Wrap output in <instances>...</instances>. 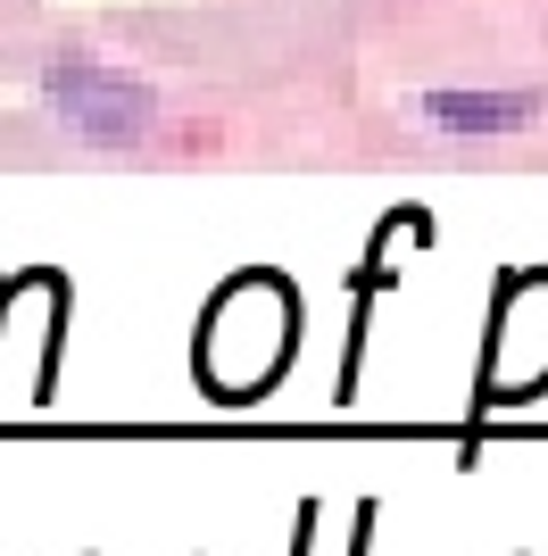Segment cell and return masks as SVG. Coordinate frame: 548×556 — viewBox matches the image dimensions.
<instances>
[{"instance_id": "obj_1", "label": "cell", "mask_w": 548, "mask_h": 556, "mask_svg": "<svg viewBox=\"0 0 548 556\" xmlns=\"http://www.w3.org/2000/svg\"><path fill=\"white\" fill-rule=\"evenodd\" d=\"M42 100H50V116H59L75 141H91V150H134V141L159 125V100L141 92L134 75L84 59V50H67V59L42 67Z\"/></svg>"}, {"instance_id": "obj_2", "label": "cell", "mask_w": 548, "mask_h": 556, "mask_svg": "<svg viewBox=\"0 0 548 556\" xmlns=\"http://www.w3.org/2000/svg\"><path fill=\"white\" fill-rule=\"evenodd\" d=\"M540 92H424V125L440 134H524L540 125Z\"/></svg>"}]
</instances>
